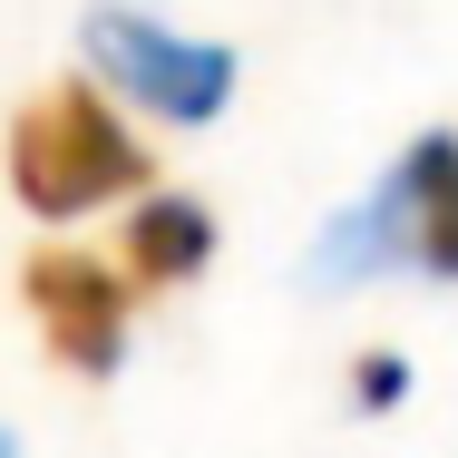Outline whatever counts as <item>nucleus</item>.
I'll return each instance as SVG.
<instances>
[{"mask_svg": "<svg viewBox=\"0 0 458 458\" xmlns=\"http://www.w3.org/2000/svg\"><path fill=\"white\" fill-rule=\"evenodd\" d=\"M10 185L30 215H89L107 195L147 185V147L98 89H39L10 117Z\"/></svg>", "mask_w": 458, "mask_h": 458, "instance_id": "nucleus-1", "label": "nucleus"}, {"mask_svg": "<svg viewBox=\"0 0 458 458\" xmlns=\"http://www.w3.org/2000/svg\"><path fill=\"white\" fill-rule=\"evenodd\" d=\"M89 59L137 98V107H157V117H176V127H205V117L234 98V49L185 39V30L127 10V0H98L89 10Z\"/></svg>", "mask_w": 458, "mask_h": 458, "instance_id": "nucleus-2", "label": "nucleus"}, {"mask_svg": "<svg viewBox=\"0 0 458 458\" xmlns=\"http://www.w3.org/2000/svg\"><path fill=\"white\" fill-rule=\"evenodd\" d=\"M30 312L49 332V352L69 370H107L127 361V283L98 254H30Z\"/></svg>", "mask_w": 458, "mask_h": 458, "instance_id": "nucleus-3", "label": "nucleus"}, {"mask_svg": "<svg viewBox=\"0 0 458 458\" xmlns=\"http://www.w3.org/2000/svg\"><path fill=\"white\" fill-rule=\"evenodd\" d=\"M410 254V195H400V166L370 185L352 215H332V234L312 244V283H361V274H380V264H400Z\"/></svg>", "mask_w": 458, "mask_h": 458, "instance_id": "nucleus-4", "label": "nucleus"}, {"mask_svg": "<svg viewBox=\"0 0 458 458\" xmlns=\"http://www.w3.org/2000/svg\"><path fill=\"white\" fill-rule=\"evenodd\" d=\"M400 195H410V254L458 283V137L449 127L400 157Z\"/></svg>", "mask_w": 458, "mask_h": 458, "instance_id": "nucleus-5", "label": "nucleus"}, {"mask_svg": "<svg viewBox=\"0 0 458 458\" xmlns=\"http://www.w3.org/2000/svg\"><path fill=\"white\" fill-rule=\"evenodd\" d=\"M205 254H215V215L195 195H147L127 215V274L137 283H185Z\"/></svg>", "mask_w": 458, "mask_h": 458, "instance_id": "nucleus-6", "label": "nucleus"}, {"mask_svg": "<svg viewBox=\"0 0 458 458\" xmlns=\"http://www.w3.org/2000/svg\"><path fill=\"white\" fill-rule=\"evenodd\" d=\"M400 390H410V361H390V352H370V361L352 370V400H361V410H390Z\"/></svg>", "mask_w": 458, "mask_h": 458, "instance_id": "nucleus-7", "label": "nucleus"}, {"mask_svg": "<svg viewBox=\"0 0 458 458\" xmlns=\"http://www.w3.org/2000/svg\"><path fill=\"white\" fill-rule=\"evenodd\" d=\"M0 458H10V429H0Z\"/></svg>", "mask_w": 458, "mask_h": 458, "instance_id": "nucleus-8", "label": "nucleus"}]
</instances>
